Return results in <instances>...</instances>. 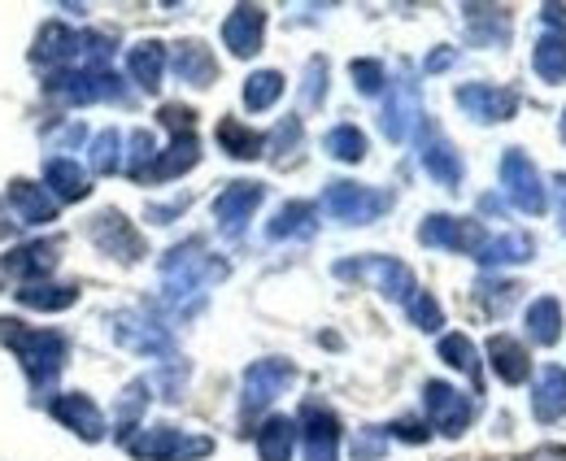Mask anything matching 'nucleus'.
Here are the masks:
<instances>
[{"instance_id": "1", "label": "nucleus", "mask_w": 566, "mask_h": 461, "mask_svg": "<svg viewBox=\"0 0 566 461\" xmlns=\"http://www.w3.org/2000/svg\"><path fill=\"white\" fill-rule=\"evenodd\" d=\"M0 339L13 348V357L22 362V370H27V379H31L35 392L53 388V379L62 375L66 353H71V344H66L62 331L27 327V323H13V318H0Z\"/></svg>"}, {"instance_id": "2", "label": "nucleus", "mask_w": 566, "mask_h": 461, "mask_svg": "<svg viewBox=\"0 0 566 461\" xmlns=\"http://www.w3.org/2000/svg\"><path fill=\"white\" fill-rule=\"evenodd\" d=\"M227 279V262L206 253L201 240H188V244H175L166 258H161V287L170 301H188V296H201L210 283Z\"/></svg>"}, {"instance_id": "3", "label": "nucleus", "mask_w": 566, "mask_h": 461, "mask_svg": "<svg viewBox=\"0 0 566 461\" xmlns=\"http://www.w3.org/2000/svg\"><path fill=\"white\" fill-rule=\"evenodd\" d=\"M35 62H83L87 70H101V62L114 57V35H101V31H71L62 22H49L35 40Z\"/></svg>"}, {"instance_id": "4", "label": "nucleus", "mask_w": 566, "mask_h": 461, "mask_svg": "<svg viewBox=\"0 0 566 461\" xmlns=\"http://www.w3.org/2000/svg\"><path fill=\"white\" fill-rule=\"evenodd\" d=\"M123 449H127V458H136V461H206V458H213L210 436H201V431H184V427H170V422L140 427Z\"/></svg>"}, {"instance_id": "5", "label": "nucleus", "mask_w": 566, "mask_h": 461, "mask_svg": "<svg viewBox=\"0 0 566 461\" xmlns=\"http://www.w3.org/2000/svg\"><path fill=\"white\" fill-rule=\"evenodd\" d=\"M296 384V366L287 357H262L240 379V422L249 427L258 413H266L287 388Z\"/></svg>"}, {"instance_id": "6", "label": "nucleus", "mask_w": 566, "mask_h": 461, "mask_svg": "<svg viewBox=\"0 0 566 461\" xmlns=\"http://www.w3.org/2000/svg\"><path fill=\"white\" fill-rule=\"evenodd\" d=\"M296 436H301L305 461H340V436H345V427H340V413L327 400H318V396L301 400Z\"/></svg>"}, {"instance_id": "7", "label": "nucleus", "mask_w": 566, "mask_h": 461, "mask_svg": "<svg viewBox=\"0 0 566 461\" xmlns=\"http://www.w3.org/2000/svg\"><path fill=\"white\" fill-rule=\"evenodd\" d=\"M501 188H505V200L527 218H541L549 209V188H545L536 161L523 148H505L501 153Z\"/></svg>"}, {"instance_id": "8", "label": "nucleus", "mask_w": 566, "mask_h": 461, "mask_svg": "<svg viewBox=\"0 0 566 461\" xmlns=\"http://www.w3.org/2000/svg\"><path fill=\"white\" fill-rule=\"evenodd\" d=\"M44 92L66 101V105H92V101H127L118 74L109 70H87V66H66L44 78Z\"/></svg>"}, {"instance_id": "9", "label": "nucleus", "mask_w": 566, "mask_h": 461, "mask_svg": "<svg viewBox=\"0 0 566 461\" xmlns=\"http://www.w3.org/2000/svg\"><path fill=\"white\" fill-rule=\"evenodd\" d=\"M423 409H427V427L444 440H462L475 422V400L440 379H427L423 384Z\"/></svg>"}, {"instance_id": "10", "label": "nucleus", "mask_w": 566, "mask_h": 461, "mask_svg": "<svg viewBox=\"0 0 566 461\" xmlns=\"http://www.w3.org/2000/svg\"><path fill=\"white\" fill-rule=\"evenodd\" d=\"M323 209L336 222H345V227H366V222H375V218H384L392 209V197L388 192H375L366 184H354V179H336L323 192Z\"/></svg>"}, {"instance_id": "11", "label": "nucleus", "mask_w": 566, "mask_h": 461, "mask_svg": "<svg viewBox=\"0 0 566 461\" xmlns=\"http://www.w3.org/2000/svg\"><path fill=\"white\" fill-rule=\"evenodd\" d=\"M87 240H92L105 258H114V262H123V265H136L148 258L144 235L132 227V218L118 213V209H101V213H92V222H87Z\"/></svg>"}, {"instance_id": "12", "label": "nucleus", "mask_w": 566, "mask_h": 461, "mask_svg": "<svg viewBox=\"0 0 566 461\" xmlns=\"http://www.w3.org/2000/svg\"><path fill=\"white\" fill-rule=\"evenodd\" d=\"M336 279H370L388 301H401V305H410V296L419 292L415 270L397 258H384V253H366L357 262H336Z\"/></svg>"}, {"instance_id": "13", "label": "nucleus", "mask_w": 566, "mask_h": 461, "mask_svg": "<svg viewBox=\"0 0 566 461\" xmlns=\"http://www.w3.org/2000/svg\"><path fill=\"white\" fill-rule=\"evenodd\" d=\"M489 240L484 222L475 218H453V213H427L423 227H419V244L427 249H444V253H480Z\"/></svg>"}, {"instance_id": "14", "label": "nucleus", "mask_w": 566, "mask_h": 461, "mask_svg": "<svg viewBox=\"0 0 566 461\" xmlns=\"http://www.w3.org/2000/svg\"><path fill=\"white\" fill-rule=\"evenodd\" d=\"M458 109L484 127H496V123H510L518 114V92L514 87H501V83H462L453 92Z\"/></svg>"}, {"instance_id": "15", "label": "nucleus", "mask_w": 566, "mask_h": 461, "mask_svg": "<svg viewBox=\"0 0 566 461\" xmlns=\"http://www.w3.org/2000/svg\"><path fill=\"white\" fill-rule=\"evenodd\" d=\"M419 161H423V170L440 184V188H449V192H458V188H462L467 166H462V157H458L453 139L440 132L436 123H419Z\"/></svg>"}, {"instance_id": "16", "label": "nucleus", "mask_w": 566, "mask_h": 461, "mask_svg": "<svg viewBox=\"0 0 566 461\" xmlns=\"http://www.w3.org/2000/svg\"><path fill=\"white\" fill-rule=\"evenodd\" d=\"M49 413L71 431L78 436L83 444H101L105 436H109V427H105V413H101V405L92 400V396L83 392H62L49 400Z\"/></svg>"}, {"instance_id": "17", "label": "nucleus", "mask_w": 566, "mask_h": 461, "mask_svg": "<svg viewBox=\"0 0 566 461\" xmlns=\"http://www.w3.org/2000/svg\"><path fill=\"white\" fill-rule=\"evenodd\" d=\"M266 200V188L258 184V179H235V184H227L218 200H213V218H218V231L222 235H244V227H249V218L258 213V205Z\"/></svg>"}, {"instance_id": "18", "label": "nucleus", "mask_w": 566, "mask_h": 461, "mask_svg": "<svg viewBox=\"0 0 566 461\" xmlns=\"http://www.w3.org/2000/svg\"><path fill=\"white\" fill-rule=\"evenodd\" d=\"M262 35H266V9L262 4H235L227 13V22H222V44L240 62L262 53Z\"/></svg>"}, {"instance_id": "19", "label": "nucleus", "mask_w": 566, "mask_h": 461, "mask_svg": "<svg viewBox=\"0 0 566 461\" xmlns=\"http://www.w3.org/2000/svg\"><path fill=\"white\" fill-rule=\"evenodd\" d=\"M423 123V109H419V83H397V92L384 101V114H379V132L392 144H406L415 127Z\"/></svg>"}, {"instance_id": "20", "label": "nucleus", "mask_w": 566, "mask_h": 461, "mask_svg": "<svg viewBox=\"0 0 566 461\" xmlns=\"http://www.w3.org/2000/svg\"><path fill=\"white\" fill-rule=\"evenodd\" d=\"M114 339L132 353H144V357H175L170 331L153 323V318H140V314H118L114 318Z\"/></svg>"}, {"instance_id": "21", "label": "nucleus", "mask_w": 566, "mask_h": 461, "mask_svg": "<svg viewBox=\"0 0 566 461\" xmlns=\"http://www.w3.org/2000/svg\"><path fill=\"white\" fill-rule=\"evenodd\" d=\"M62 258V240H35V244H22L4 258V274L22 279V283H44L53 274V265Z\"/></svg>"}, {"instance_id": "22", "label": "nucleus", "mask_w": 566, "mask_h": 461, "mask_svg": "<svg viewBox=\"0 0 566 461\" xmlns=\"http://www.w3.org/2000/svg\"><path fill=\"white\" fill-rule=\"evenodd\" d=\"M489 362H493V375L505 388H518V384L532 379V353H527V344H518L505 331H496L493 339H489Z\"/></svg>"}, {"instance_id": "23", "label": "nucleus", "mask_w": 566, "mask_h": 461, "mask_svg": "<svg viewBox=\"0 0 566 461\" xmlns=\"http://www.w3.org/2000/svg\"><path fill=\"white\" fill-rule=\"evenodd\" d=\"M9 209H13V218L27 222V227H49V222H57V200H53V192L40 188V184H31V179H13V184H9Z\"/></svg>"}, {"instance_id": "24", "label": "nucleus", "mask_w": 566, "mask_h": 461, "mask_svg": "<svg viewBox=\"0 0 566 461\" xmlns=\"http://www.w3.org/2000/svg\"><path fill=\"white\" fill-rule=\"evenodd\" d=\"M532 418L541 427H558L566 418V366H545L532 388Z\"/></svg>"}, {"instance_id": "25", "label": "nucleus", "mask_w": 566, "mask_h": 461, "mask_svg": "<svg viewBox=\"0 0 566 461\" xmlns=\"http://www.w3.org/2000/svg\"><path fill=\"white\" fill-rule=\"evenodd\" d=\"M170 70L188 87H213V78H218V62H213V53L201 40H179L170 49Z\"/></svg>"}, {"instance_id": "26", "label": "nucleus", "mask_w": 566, "mask_h": 461, "mask_svg": "<svg viewBox=\"0 0 566 461\" xmlns=\"http://www.w3.org/2000/svg\"><path fill=\"white\" fill-rule=\"evenodd\" d=\"M296 444H301V436H296V418H287V413H271V418L253 431L258 461H292Z\"/></svg>"}, {"instance_id": "27", "label": "nucleus", "mask_w": 566, "mask_h": 461, "mask_svg": "<svg viewBox=\"0 0 566 461\" xmlns=\"http://www.w3.org/2000/svg\"><path fill=\"white\" fill-rule=\"evenodd\" d=\"M197 161H201V135L197 132L175 135V139H170V148H166V153H157V166H153L148 184H170V179L188 175Z\"/></svg>"}, {"instance_id": "28", "label": "nucleus", "mask_w": 566, "mask_h": 461, "mask_svg": "<svg viewBox=\"0 0 566 461\" xmlns=\"http://www.w3.org/2000/svg\"><path fill=\"white\" fill-rule=\"evenodd\" d=\"M467 31L480 49H505L510 40V9L501 4H467Z\"/></svg>"}, {"instance_id": "29", "label": "nucleus", "mask_w": 566, "mask_h": 461, "mask_svg": "<svg viewBox=\"0 0 566 461\" xmlns=\"http://www.w3.org/2000/svg\"><path fill=\"white\" fill-rule=\"evenodd\" d=\"M536 258V240L527 231H501V235H489L484 249L475 253L480 265H523Z\"/></svg>"}, {"instance_id": "30", "label": "nucleus", "mask_w": 566, "mask_h": 461, "mask_svg": "<svg viewBox=\"0 0 566 461\" xmlns=\"http://www.w3.org/2000/svg\"><path fill=\"white\" fill-rule=\"evenodd\" d=\"M318 231V209L310 200H287L266 222V240H310Z\"/></svg>"}, {"instance_id": "31", "label": "nucleus", "mask_w": 566, "mask_h": 461, "mask_svg": "<svg viewBox=\"0 0 566 461\" xmlns=\"http://www.w3.org/2000/svg\"><path fill=\"white\" fill-rule=\"evenodd\" d=\"M166 44H157V40H140L132 53H127V74H132V83L140 87V92H157L161 87V74H166Z\"/></svg>"}, {"instance_id": "32", "label": "nucleus", "mask_w": 566, "mask_h": 461, "mask_svg": "<svg viewBox=\"0 0 566 461\" xmlns=\"http://www.w3.org/2000/svg\"><path fill=\"white\" fill-rule=\"evenodd\" d=\"M44 188L53 192V200H83L92 192L83 166L71 161V157H49L44 161Z\"/></svg>"}, {"instance_id": "33", "label": "nucleus", "mask_w": 566, "mask_h": 461, "mask_svg": "<svg viewBox=\"0 0 566 461\" xmlns=\"http://www.w3.org/2000/svg\"><path fill=\"white\" fill-rule=\"evenodd\" d=\"M436 353H440V362H444V366H453V370L471 375V384H475V388H480V396H484V370H480V348L471 344V335H462V331H449V335H440Z\"/></svg>"}, {"instance_id": "34", "label": "nucleus", "mask_w": 566, "mask_h": 461, "mask_svg": "<svg viewBox=\"0 0 566 461\" xmlns=\"http://www.w3.org/2000/svg\"><path fill=\"white\" fill-rule=\"evenodd\" d=\"M523 327H527V335H532V344L554 348V344L563 339V301H558V296H541V301H532Z\"/></svg>"}, {"instance_id": "35", "label": "nucleus", "mask_w": 566, "mask_h": 461, "mask_svg": "<svg viewBox=\"0 0 566 461\" xmlns=\"http://www.w3.org/2000/svg\"><path fill=\"white\" fill-rule=\"evenodd\" d=\"M218 144H222V153L235 157V161H258V157L266 153V135L258 132V127H244L240 118H222V123H218Z\"/></svg>"}, {"instance_id": "36", "label": "nucleus", "mask_w": 566, "mask_h": 461, "mask_svg": "<svg viewBox=\"0 0 566 461\" xmlns=\"http://www.w3.org/2000/svg\"><path fill=\"white\" fill-rule=\"evenodd\" d=\"M153 384L148 379H132L127 388H123V396H118V413H114V431H118V444H127L136 431H140V418L144 409H148V400H153Z\"/></svg>"}, {"instance_id": "37", "label": "nucleus", "mask_w": 566, "mask_h": 461, "mask_svg": "<svg viewBox=\"0 0 566 461\" xmlns=\"http://www.w3.org/2000/svg\"><path fill=\"white\" fill-rule=\"evenodd\" d=\"M532 70L545 78V83H566V35L558 31H545L532 49Z\"/></svg>"}, {"instance_id": "38", "label": "nucleus", "mask_w": 566, "mask_h": 461, "mask_svg": "<svg viewBox=\"0 0 566 461\" xmlns=\"http://www.w3.org/2000/svg\"><path fill=\"white\" fill-rule=\"evenodd\" d=\"M18 301L27 305V310H71L74 301H78V287L71 283H22L18 287Z\"/></svg>"}, {"instance_id": "39", "label": "nucleus", "mask_w": 566, "mask_h": 461, "mask_svg": "<svg viewBox=\"0 0 566 461\" xmlns=\"http://www.w3.org/2000/svg\"><path fill=\"white\" fill-rule=\"evenodd\" d=\"M283 96V74L280 70H253L244 78V109L249 114H266L271 105H280Z\"/></svg>"}, {"instance_id": "40", "label": "nucleus", "mask_w": 566, "mask_h": 461, "mask_svg": "<svg viewBox=\"0 0 566 461\" xmlns=\"http://www.w3.org/2000/svg\"><path fill=\"white\" fill-rule=\"evenodd\" d=\"M323 148H327V157H336V161H345V166H357L361 157H366V135L361 127L354 123H340V127H332V132L323 135Z\"/></svg>"}, {"instance_id": "41", "label": "nucleus", "mask_w": 566, "mask_h": 461, "mask_svg": "<svg viewBox=\"0 0 566 461\" xmlns=\"http://www.w3.org/2000/svg\"><path fill=\"white\" fill-rule=\"evenodd\" d=\"M123 144H127V139L114 132V127L96 135V139H92V153H87L92 170H96V175H118V170L127 166V161H123Z\"/></svg>"}, {"instance_id": "42", "label": "nucleus", "mask_w": 566, "mask_h": 461, "mask_svg": "<svg viewBox=\"0 0 566 461\" xmlns=\"http://www.w3.org/2000/svg\"><path fill=\"white\" fill-rule=\"evenodd\" d=\"M518 296H523V287H518V283H505V279H489V283L475 287V301H480V310H484L489 318H501L505 310H514Z\"/></svg>"}, {"instance_id": "43", "label": "nucleus", "mask_w": 566, "mask_h": 461, "mask_svg": "<svg viewBox=\"0 0 566 461\" xmlns=\"http://www.w3.org/2000/svg\"><path fill=\"white\" fill-rule=\"evenodd\" d=\"M301 144H305V127H301V118H283L280 127L266 135V148H271L275 166H292V157L301 153Z\"/></svg>"}, {"instance_id": "44", "label": "nucleus", "mask_w": 566, "mask_h": 461, "mask_svg": "<svg viewBox=\"0 0 566 461\" xmlns=\"http://www.w3.org/2000/svg\"><path fill=\"white\" fill-rule=\"evenodd\" d=\"M127 148H132V157H127V166H123V170H127L132 179L148 184V175H153V166H157V144H153V135H148V132H132Z\"/></svg>"}, {"instance_id": "45", "label": "nucleus", "mask_w": 566, "mask_h": 461, "mask_svg": "<svg viewBox=\"0 0 566 461\" xmlns=\"http://www.w3.org/2000/svg\"><path fill=\"white\" fill-rule=\"evenodd\" d=\"M406 314H410V327L427 331V335L444 331V310H440V301L431 292H415L410 305H406Z\"/></svg>"}, {"instance_id": "46", "label": "nucleus", "mask_w": 566, "mask_h": 461, "mask_svg": "<svg viewBox=\"0 0 566 461\" xmlns=\"http://www.w3.org/2000/svg\"><path fill=\"white\" fill-rule=\"evenodd\" d=\"M349 74H354V87L361 96H379L388 87V70H384V62H375V57H357L354 66H349Z\"/></svg>"}, {"instance_id": "47", "label": "nucleus", "mask_w": 566, "mask_h": 461, "mask_svg": "<svg viewBox=\"0 0 566 461\" xmlns=\"http://www.w3.org/2000/svg\"><path fill=\"white\" fill-rule=\"evenodd\" d=\"M388 444H392V440H388L384 427H361L354 436V449H349V453H354V461H384L388 458Z\"/></svg>"}, {"instance_id": "48", "label": "nucleus", "mask_w": 566, "mask_h": 461, "mask_svg": "<svg viewBox=\"0 0 566 461\" xmlns=\"http://www.w3.org/2000/svg\"><path fill=\"white\" fill-rule=\"evenodd\" d=\"M327 57H310V66H305V83H301V96H305V105L310 109H318L323 101H327Z\"/></svg>"}, {"instance_id": "49", "label": "nucleus", "mask_w": 566, "mask_h": 461, "mask_svg": "<svg viewBox=\"0 0 566 461\" xmlns=\"http://www.w3.org/2000/svg\"><path fill=\"white\" fill-rule=\"evenodd\" d=\"M384 431H388V440H401V444H427V440L436 436L423 418H397V422H388Z\"/></svg>"}, {"instance_id": "50", "label": "nucleus", "mask_w": 566, "mask_h": 461, "mask_svg": "<svg viewBox=\"0 0 566 461\" xmlns=\"http://www.w3.org/2000/svg\"><path fill=\"white\" fill-rule=\"evenodd\" d=\"M157 118H161L175 135H184V132H192V118H197V114H192L188 105H161V114H157Z\"/></svg>"}, {"instance_id": "51", "label": "nucleus", "mask_w": 566, "mask_h": 461, "mask_svg": "<svg viewBox=\"0 0 566 461\" xmlns=\"http://www.w3.org/2000/svg\"><path fill=\"white\" fill-rule=\"evenodd\" d=\"M188 209V197L170 200V205H148V222H170V218H179Z\"/></svg>"}, {"instance_id": "52", "label": "nucleus", "mask_w": 566, "mask_h": 461, "mask_svg": "<svg viewBox=\"0 0 566 461\" xmlns=\"http://www.w3.org/2000/svg\"><path fill=\"white\" fill-rule=\"evenodd\" d=\"M541 22H545V31L566 35V4H545V9H541Z\"/></svg>"}, {"instance_id": "53", "label": "nucleus", "mask_w": 566, "mask_h": 461, "mask_svg": "<svg viewBox=\"0 0 566 461\" xmlns=\"http://www.w3.org/2000/svg\"><path fill=\"white\" fill-rule=\"evenodd\" d=\"M554 213H558V227H563V235H566V170L554 175Z\"/></svg>"}, {"instance_id": "54", "label": "nucleus", "mask_w": 566, "mask_h": 461, "mask_svg": "<svg viewBox=\"0 0 566 461\" xmlns=\"http://www.w3.org/2000/svg\"><path fill=\"white\" fill-rule=\"evenodd\" d=\"M453 62H458V53H453V49H436V53L427 57V70H431V74H440V70H449Z\"/></svg>"}, {"instance_id": "55", "label": "nucleus", "mask_w": 566, "mask_h": 461, "mask_svg": "<svg viewBox=\"0 0 566 461\" xmlns=\"http://www.w3.org/2000/svg\"><path fill=\"white\" fill-rule=\"evenodd\" d=\"M13 227H18V222H13V213H4V205H0V240H9V235H13Z\"/></svg>"}, {"instance_id": "56", "label": "nucleus", "mask_w": 566, "mask_h": 461, "mask_svg": "<svg viewBox=\"0 0 566 461\" xmlns=\"http://www.w3.org/2000/svg\"><path fill=\"white\" fill-rule=\"evenodd\" d=\"M493 461H536V453L532 458H493Z\"/></svg>"}, {"instance_id": "57", "label": "nucleus", "mask_w": 566, "mask_h": 461, "mask_svg": "<svg viewBox=\"0 0 566 461\" xmlns=\"http://www.w3.org/2000/svg\"><path fill=\"white\" fill-rule=\"evenodd\" d=\"M563 139H566V109H563Z\"/></svg>"}]
</instances>
